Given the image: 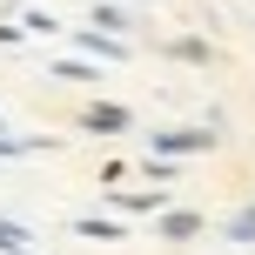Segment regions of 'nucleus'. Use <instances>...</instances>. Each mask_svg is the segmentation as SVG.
I'll use <instances>...</instances> for the list:
<instances>
[{"label": "nucleus", "mask_w": 255, "mask_h": 255, "mask_svg": "<svg viewBox=\"0 0 255 255\" xmlns=\"http://www.w3.org/2000/svg\"><path fill=\"white\" fill-rule=\"evenodd\" d=\"M154 148H168V154H188V148H208V128H154Z\"/></svg>", "instance_id": "obj_1"}, {"label": "nucleus", "mask_w": 255, "mask_h": 255, "mask_svg": "<svg viewBox=\"0 0 255 255\" xmlns=\"http://www.w3.org/2000/svg\"><path fill=\"white\" fill-rule=\"evenodd\" d=\"M88 128H94V134H121V128H128V108H88Z\"/></svg>", "instance_id": "obj_2"}, {"label": "nucleus", "mask_w": 255, "mask_h": 255, "mask_svg": "<svg viewBox=\"0 0 255 255\" xmlns=\"http://www.w3.org/2000/svg\"><path fill=\"white\" fill-rule=\"evenodd\" d=\"M27 242H34V235H27L20 222H7V215H0V255H20Z\"/></svg>", "instance_id": "obj_3"}, {"label": "nucleus", "mask_w": 255, "mask_h": 255, "mask_svg": "<svg viewBox=\"0 0 255 255\" xmlns=\"http://www.w3.org/2000/svg\"><path fill=\"white\" fill-rule=\"evenodd\" d=\"M195 229H202V215H168V222H161V235H168V242H188Z\"/></svg>", "instance_id": "obj_4"}, {"label": "nucleus", "mask_w": 255, "mask_h": 255, "mask_svg": "<svg viewBox=\"0 0 255 255\" xmlns=\"http://www.w3.org/2000/svg\"><path fill=\"white\" fill-rule=\"evenodd\" d=\"M81 235H94V242H121V229H115V222H94V215L81 222Z\"/></svg>", "instance_id": "obj_5"}, {"label": "nucleus", "mask_w": 255, "mask_h": 255, "mask_svg": "<svg viewBox=\"0 0 255 255\" xmlns=\"http://www.w3.org/2000/svg\"><path fill=\"white\" fill-rule=\"evenodd\" d=\"M168 54H175V61H208V47H202V40H175Z\"/></svg>", "instance_id": "obj_6"}, {"label": "nucleus", "mask_w": 255, "mask_h": 255, "mask_svg": "<svg viewBox=\"0 0 255 255\" xmlns=\"http://www.w3.org/2000/svg\"><path fill=\"white\" fill-rule=\"evenodd\" d=\"M54 74H61V81H94V67H88V61H61Z\"/></svg>", "instance_id": "obj_7"}, {"label": "nucleus", "mask_w": 255, "mask_h": 255, "mask_svg": "<svg viewBox=\"0 0 255 255\" xmlns=\"http://www.w3.org/2000/svg\"><path fill=\"white\" fill-rule=\"evenodd\" d=\"M229 235H235V242H255V208H242V215H235V229H229Z\"/></svg>", "instance_id": "obj_8"}]
</instances>
